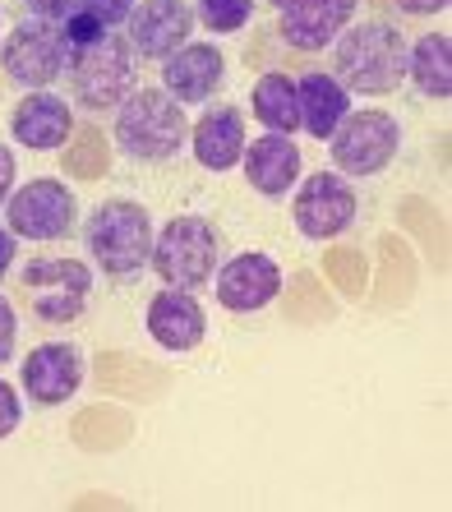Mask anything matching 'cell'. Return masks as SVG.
I'll list each match as a JSON object with an SVG mask.
<instances>
[{
    "label": "cell",
    "instance_id": "28",
    "mask_svg": "<svg viewBox=\"0 0 452 512\" xmlns=\"http://www.w3.org/2000/svg\"><path fill=\"white\" fill-rule=\"evenodd\" d=\"M393 5V14H402V19H434V14H443L452 5V0H388Z\"/></svg>",
    "mask_w": 452,
    "mask_h": 512
},
{
    "label": "cell",
    "instance_id": "11",
    "mask_svg": "<svg viewBox=\"0 0 452 512\" xmlns=\"http://www.w3.org/2000/svg\"><path fill=\"white\" fill-rule=\"evenodd\" d=\"M88 379V356L79 342H37L19 365V388L37 411H56L65 406Z\"/></svg>",
    "mask_w": 452,
    "mask_h": 512
},
{
    "label": "cell",
    "instance_id": "22",
    "mask_svg": "<svg viewBox=\"0 0 452 512\" xmlns=\"http://www.w3.org/2000/svg\"><path fill=\"white\" fill-rule=\"evenodd\" d=\"M254 120L273 134H296L300 130V102H296V79L286 70H263L250 88Z\"/></svg>",
    "mask_w": 452,
    "mask_h": 512
},
{
    "label": "cell",
    "instance_id": "32",
    "mask_svg": "<svg viewBox=\"0 0 452 512\" xmlns=\"http://www.w3.org/2000/svg\"><path fill=\"white\" fill-rule=\"evenodd\" d=\"M0 19H5V10H0Z\"/></svg>",
    "mask_w": 452,
    "mask_h": 512
},
{
    "label": "cell",
    "instance_id": "12",
    "mask_svg": "<svg viewBox=\"0 0 452 512\" xmlns=\"http://www.w3.org/2000/svg\"><path fill=\"white\" fill-rule=\"evenodd\" d=\"M194 5L190 0H139L134 14L125 19V42H130L134 60L143 65H162L171 51H180L194 37Z\"/></svg>",
    "mask_w": 452,
    "mask_h": 512
},
{
    "label": "cell",
    "instance_id": "13",
    "mask_svg": "<svg viewBox=\"0 0 452 512\" xmlns=\"http://www.w3.org/2000/svg\"><path fill=\"white\" fill-rule=\"evenodd\" d=\"M217 286V305L226 314H259L268 310L277 296H282V263L268 259L259 250H240V254H226L222 268L213 273Z\"/></svg>",
    "mask_w": 452,
    "mask_h": 512
},
{
    "label": "cell",
    "instance_id": "27",
    "mask_svg": "<svg viewBox=\"0 0 452 512\" xmlns=\"http://www.w3.org/2000/svg\"><path fill=\"white\" fill-rule=\"evenodd\" d=\"M24 420V402H19V388L0 379V439H10L14 429Z\"/></svg>",
    "mask_w": 452,
    "mask_h": 512
},
{
    "label": "cell",
    "instance_id": "2",
    "mask_svg": "<svg viewBox=\"0 0 452 512\" xmlns=\"http://www.w3.org/2000/svg\"><path fill=\"white\" fill-rule=\"evenodd\" d=\"M111 143L139 167H167L190 148V111L167 88H134L111 111Z\"/></svg>",
    "mask_w": 452,
    "mask_h": 512
},
{
    "label": "cell",
    "instance_id": "5",
    "mask_svg": "<svg viewBox=\"0 0 452 512\" xmlns=\"http://www.w3.org/2000/svg\"><path fill=\"white\" fill-rule=\"evenodd\" d=\"M231 254L226 231L213 227L199 213H180L153 236V259L148 273L162 277V286H180V291H203L213 282V273L222 268V259Z\"/></svg>",
    "mask_w": 452,
    "mask_h": 512
},
{
    "label": "cell",
    "instance_id": "19",
    "mask_svg": "<svg viewBox=\"0 0 452 512\" xmlns=\"http://www.w3.org/2000/svg\"><path fill=\"white\" fill-rule=\"evenodd\" d=\"M245 111L231 107V102H213L199 120L190 125V153L203 171H231L240 167V153H245Z\"/></svg>",
    "mask_w": 452,
    "mask_h": 512
},
{
    "label": "cell",
    "instance_id": "30",
    "mask_svg": "<svg viewBox=\"0 0 452 512\" xmlns=\"http://www.w3.org/2000/svg\"><path fill=\"white\" fill-rule=\"evenodd\" d=\"M14 259H19V236L10 227H0V282L14 273Z\"/></svg>",
    "mask_w": 452,
    "mask_h": 512
},
{
    "label": "cell",
    "instance_id": "6",
    "mask_svg": "<svg viewBox=\"0 0 452 512\" xmlns=\"http://www.w3.org/2000/svg\"><path fill=\"white\" fill-rule=\"evenodd\" d=\"M134 79H139V60H134L125 33H107L102 42L70 51L65 60L70 107L84 116H111L134 93Z\"/></svg>",
    "mask_w": 452,
    "mask_h": 512
},
{
    "label": "cell",
    "instance_id": "1",
    "mask_svg": "<svg viewBox=\"0 0 452 512\" xmlns=\"http://www.w3.org/2000/svg\"><path fill=\"white\" fill-rule=\"evenodd\" d=\"M406 42L402 24L393 19H365V24H346L337 37L333 56H328V74L346 93L356 97H388L406 84Z\"/></svg>",
    "mask_w": 452,
    "mask_h": 512
},
{
    "label": "cell",
    "instance_id": "16",
    "mask_svg": "<svg viewBox=\"0 0 452 512\" xmlns=\"http://www.w3.org/2000/svg\"><path fill=\"white\" fill-rule=\"evenodd\" d=\"M226 84V56L213 47V42H185L180 51H171L162 60V84L180 107H203L213 102L217 88Z\"/></svg>",
    "mask_w": 452,
    "mask_h": 512
},
{
    "label": "cell",
    "instance_id": "31",
    "mask_svg": "<svg viewBox=\"0 0 452 512\" xmlns=\"http://www.w3.org/2000/svg\"><path fill=\"white\" fill-rule=\"evenodd\" d=\"M273 10H291V5H305V0H268Z\"/></svg>",
    "mask_w": 452,
    "mask_h": 512
},
{
    "label": "cell",
    "instance_id": "29",
    "mask_svg": "<svg viewBox=\"0 0 452 512\" xmlns=\"http://www.w3.org/2000/svg\"><path fill=\"white\" fill-rule=\"evenodd\" d=\"M14 176H19V162H14V148H5L0 143V208H5V199L14 194Z\"/></svg>",
    "mask_w": 452,
    "mask_h": 512
},
{
    "label": "cell",
    "instance_id": "4",
    "mask_svg": "<svg viewBox=\"0 0 452 512\" xmlns=\"http://www.w3.org/2000/svg\"><path fill=\"white\" fill-rule=\"evenodd\" d=\"M14 296L42 328H70L93 305V268L70 254H37L14 273Z\"/></svg>",
    "mask_w": 452,
    "mask_h": 512
},
{
    "label": "cell",
    "instance_id": "8",
    "mask_svg": "<svg viewBox=\"0 0 452 512\" xmlns=\"http://www.w3.org/2000/svg\"><path fill=\"white\" fill-rule=\"evenodd\" d=\"M402 153V120L393 111H346V120L328 139L333 171L346 180H374Z\"/></svg>",
    "mask_w": 452,
    "mask_h": 512
},
{
    "label": "cell",
    "instance_id": "23",
    "mask_svg": "<svg viewBox=\"0 0 452 512\" xmlns=\"http://www.w3.org/2000/svg\"><path fill=\"white\" fill-rule=\"evenodd\" d=\"M250 19H254V0H194V24H203L217 37L250 28Z\"/></svg>",
    "mask_w": 452,
    "mask_h": 512
},
{
    "label": "cell",
    "instance_id": "14",
    "mask_svg": "<svg viewBox=\"0 0 452 512\" xmlns=\"http://www.w3.org/2000/svg\"><path fill=\"white\" fill-rule=\"evenodd\" d=\"M360 0H305V5H291V10H277V28L273 37L286 51H300V56H319L342 37L346 24H356Z\"/></svg>",
    "mask_w": 452,
    "mask_h": 512
},
{
    "label": "cell",
    "instance_id": "26",
    "mask_svg": "<svg viewBox=\"0 0 452 512\" xmlns=\"http://www.w3.org/2000/svg\"><path fill=\"white\" fill-rule=\"evenodd\" d=\"M14 351H19V314H14L10 296L0 291V370L14 360Z\"/></svg>",
    "mask_w": 452,
    "mask_h": 512
},
{
    "label": "cell",
    "instance_id": "18",
    "mask_svg": "<svg viewBox=\"0 0 452 512\" xmlns=\"http://www.w3.org/2000/svg\"><path fill=\"white\" fill-rule=\"evenodd\" d=\"M240 167H245V180H250L254 194H263V199H286V194L296 190L305 157H300V148H296V134L268 130L254 143H245Z\"/></svg>",
    "mask_w": 452,
    "mask_h": 512
},
{
    "label": "cell",
    "instance_id": "25",
    "mask_svg": "<svg viewBox=\"0 0 452 512\" xmlns=\"http://www.w3.org/2000/svg\"><path fill=\"white\" fill-rule=\"evenodd\" d=\"M79 5V0H19V14L24 19H37V24H65L70 19V10Z\"/></svg>",
    "mask_w": 452,
    "mask_h": 512
},
{
    "label": "cell",
    "instance_id": "21",
    "mask_svg": "<svg viewBox=\"0 0 452 512\" xmlns=\"http://www.w3.org/2000/svg\"><path fill=\"white\" fill-rule=\"evenodd\" d=\"M406 84L429 102L452 97V37L448 33H420L406 42Z\"/></svg>",
    "mask_w": 452,
    "mask_h": 512
},
{
    "label": "cell",
    "instance_id": "20",
    "mask_svg": "<svg viewBox=\"0 0 452 512\" xmlns=\"http://www.w3.org/2000/svg\"><path fill=\"white\" fill-rule=\"evenodd\" d=\"M296 102H300V130L310 134V139L328 143L333 130L346 120L351 111V93L337 84L328 70H305L296 79Z\"/></svg>",
    "mask_w": 452,
    "mask_h": 512
},
{
    "label": "cell",
    "instance_id": "24",
    "mask_svg": "<svg viewBox=\"0 0 452 512\" xmlns=\"http://www.w3.org/2000/svg\"><path fill=\"white\" fill-rule=\"evenodd\" d=\"M134 5H139V0H79V5H74V14L93 19L102 33H120V28H125V19L134 14Z\"/></svg>",
    "mask_w": 452,
    "mask_h": 512
},
{
    "label": "cell",
    "instance_id": "7",
    "mask_svg": "<svg viewBox=\"0 0 452 512\" xmlns=\"http://www.w3.org/2000/svg\"><path fill=\"white\" fill-rule=\"evenodd\" d=\"M79 199L65 180L37 176L28 185H14L5 199V227L28 245H60V240L79 236Z\"/></svg>",
    "mask_w": 452,
    "mask_h": 512
},
{
    "label": "cell",
    "instance_id": "9",
    "mask_svg": "<svg viewBox=\"0 0 452 512\" xmlns=\"http://www.w3.org/2000/svg\"><path fill=\"white\" fill-rule=\"evenodd\" d=\"M65 60H70V47L56 24H37L19 14V24L0 37V74L24 93L56 88L65 79Z\"/></svg>",
    "mask_w": 452,
    "mask_h": 512
},
{
    "label": "cell",
    "instance_id": "3",
    "mask_svg": "<svg viewBox=\"0 0 452 512\" xmlns=\"http://www.w3.org/2000/svg\"><path fill=\"white\" fill-rule=\"evenodd\" d=\"M153 236H157L153 213L139 199H102L79 222L84 254L107 282H134V277L148 273Z\"/></svg>",
    "mask_w": 452,
    "mask_h": 512
},
{
    "label": "cell",
    "instance_id": "15",
    "mask_svg": "<svg viewBox=\"0 0 452 512\" xmlns=\"http://www.w3.org/2000/svg\"><path fill=\"white\" fill-rule=\"evenodd\" d=\"M74 134V107L70 97L51 93V88H33L19 97V107L10 111V139L33 153H60Z\"/></svg>",
    "mask_w": 452,
    "mask_h": 512
},
{
    "label": "cell",
    "instance_id": "10",
    "mask_svg": "<svg viewBox=\"0 0 452 512\" xmlns=\"http://www.w3.org/2000/svg\"><path fill=\"white\" fill-rule=\"evenodd\" d=\"M360 194L342 171H314L291 190V222L305 240H337L356 227Z\"/></svg>",
    "mask_w": 452,
    "mask_h": 512
},
{
    "label": "cell",
    "instance_id": "17",
    "mask_svg": "<svg viewBox=\"0 0 452 512\" xmlns=\"http://www.w3.org/2000/svg\"><path fill=\"white\" fill-rule=\"evenodd\" d=\"M143 323H148V337H153L162 351H194V346L208 337V314H203L199 296L194 291H180V286H162L148 310H143Z\"/></svg>",
    "mask_w": 452,
    "mask_h": 512
}]
</instances>
